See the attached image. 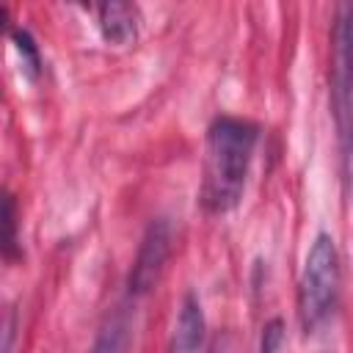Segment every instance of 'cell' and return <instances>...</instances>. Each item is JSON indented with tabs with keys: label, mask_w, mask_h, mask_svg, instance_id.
Listing matches in <instances>:
<instances>
[{
	"label": "cell",
	"mask_w": 353,
	"mask_h": 353,
	"mask_svg": "<svg viewBox=\"0 0 353 353\" xmlns=\"http://www.w3.org/2000/svg\"><path fill=\"white\" fill-rule=\"evenodd\" d=\"M259 127L237 116H218L207 130L204 146V176L199 201L210 215L234 210L243 199Z\"/></svg>",
	"instance_id": "obj_1"
},
{
	"label": "cell",
	"mask_w": 353,
	"mask_h": 353,
	"mask_svg": "<svg viewBox=\"0 0 353 353\" xmlns=\"http://www.w3.org/2000/svg\"><path fill=\"white\" fill-rule=\"evenodd\" d=\"M331 99L339 138L342 182L353 201V3H339L334 14L331 50Z\"/></svg>",
	"instance_id": "obj_2"
},
{
	"label": "cell",
	"mask_w": 353,
	"mask_h": 353,
	"mask_svg": "<svg viewBox=\"0 0 353 353\" xmlns=\"http://www.w3.org/2000/svg\"><path fill=\"white\" fill-rule=\"evenodd\" d=\"M339 298V254L331 234L320 232L306 254V265L298 284V312L306 331H317L336 306Z\"/></svg>",
	"instance_id": "obj_3"
},
{
	"label": "cell",
	"mask_w": 353,
	"mask_h": 353,
	"mask_svg": "<svg viewBox=\"0 0 353 353\" xmlns=\"http://www.w3.org/2000/svg\"><path fill=\"white\" fill-rule=\"evenodd\" d=\"M168 254H171V223L165 218H154L141 237L138 254H135L130 276H127V290L132 298H141L154 290Z\"/></svg>",
	"instance_id": "obj_4"
},
{
	"label": "cell",
	"mask_w": 353,
	"mask_h": 353,
	"mask_svg": "<svg viewBox=\"0 0 353 353\" xmlns=\"http://www.w3.org/2000/svg\"><path fill=\"white\" fill-rule=\"evenodd\" d=\"M97 17H99L102 39L108 44L127 47V44L135 41V36H138V8L132 3H121V0L102 3L97 8Z\"/></svg>",
	"instance_id": "obj_5"
},
{
	"label": "cell",
	"mask_w": 353,
	"mask_h": 353,
	"mask_svg": "<svg viewBox=\"0 0 353 353\" xmlns=\"http://www.w3.org/2000/svg\"><path fill=\"white\" fill-rule=\"evenodd\" d=\"M204 312L193 292H188L179 303V314L171 334V353H196L204 342Z\"/></svg>",
	"instance_id": "obj_6"
},
{
	"label": "cell",
	"mask_w": 353,
	"mask_h": 353,
	"mask_svg": "<svg viewBox=\"0 0 353 353\" xmlns=\"http://www.w3.org/2000/svg\"><path fill=\"white\" fill-rule=\"evenodd\" d=\"M127 336H130V328H127V317L121 312H116L113 317H108V323L99 328L94 345L88 347V353H124L127 350Z\"/></svg>",
	"instance_id": "obj_7"
},
{
	"label": "cell",
	"mask_w": 353,
	"mask_h": 353,
	"mask_svg": "<svg viewBox=\"0 0 353 353\" xmlns=\"http://www.w3.org/2000/svg\"><path fill=\"white\" fill-rule=\"evenodd\" d=\"M11 39H14L17 52H19V58H22L25 74H28L30 80H36V77H39V69H41V55H39V47H36V41H33V36H30L25 28H14V30H11Z\"/></svg>",
	"instance_id": "obj_8"
},
{
	"label": "cell",
	"mask_w": 353,
	"mask_h": 353,
	"mask_svg": "<svg viewBox=\"0 0 353 353\" xmlns=\"http://www.w3.org/2000/svg\"><path fill=\"white\" fill-rule=\"evenodd\" d=\"M17 204H14V196L6 193L3 199V254L6 259H14L17 256Z\"/></svg>",
	"instance_id": "obj_9"
},
{
	"label": "cell",
	"mask_w": 353,
	"mask_h": 353,
	"mask_svg": "<svg viewBox=\"0 0 353 353\" xmlns=\"http://www.w3.org/2000/svg\"><path fill=\"white\" fill-rule=\"evenodd\" d=\"M284 339V323L279 317L268 320L265 328H262V342H259V353H276L279 345Z\"/></svg>",
	"instance_id": "obj_10"
},
{
	"label": "cell",
	"mask_w": 353,
	"mask_h": 353,
	"mask_svg": "<svg viewBox=\"0 0 353 353\" xmlns=\"http://www.w3.org/2000/svg\"><path fill=\"white\" fill-rule=\"evenodd\" d=\"M14 312H8V320H6V347L3 353H11V342H14Z\"/></svg>",
	"instance_id": "obj_11"
},
{
	"label": "cell",
	"mask_w": 353,
	"mask_h": 353,
	"mask_svg": "<svg viewBox=\"0 0 353 353\" xmlns=\"http://www.w3.org/2000/svg\"><path fill=\"white\" fill-rule=\"evenodd\" d=\"M207 353H226V345H223L221 339H215V342L207 347Z\"/></svg>",
	"instance_id": "obj_12"
}]
</instances>
